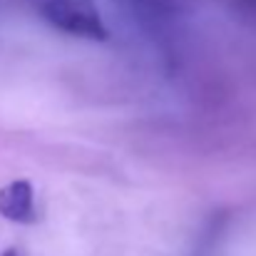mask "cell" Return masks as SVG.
Masks as SVG:
<instances>
[{"instance_id": "1", "label": "cell", "mask_w": 256, "mask_h": 256, "mask_svg": "<svg viewBox=\"0 0 256 256\" xmlns=\"http://www.w3.org/2000/svg\"><path fill=\"white\" fill-rule=\"evenodd\" d=\"M40 15L55 30L68 32L72 38L94 42H104L110 38V30L94 0H45L40 5Z\"/></svg>"}, {"instance_id": "2", "label": "cell", "mask_w": 256, "mask_h": 256, "mask_svg": "<svg viewBox=\"0 0 256 256\" xmlns=\"http://www.w3.org/2000/svg\"><path fill=\"white\" fill-rule=\"evenodd\" d=\"M0 216L15 224L35 222V186L28 179H12L0 186Z\"/></svg>"}, {"instance_id": "3", "label": "cell", "mask_w": 256, "mask_h": 256, "mask_svg": "<svg viewBox=\"0 0 256 256\" xmlns=\"http://www.w3.org/2000/svg\"><path fill=\"white\" fill-rule=\"evenodd\" d=\"M0 256H20V254H18L15 249H5V252H2V254H0Z\"/></svg>"}]
</instances>
